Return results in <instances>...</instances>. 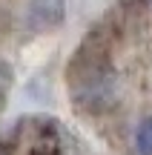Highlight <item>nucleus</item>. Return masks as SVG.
<instances>
[{"label":"nucleus","instance_id":"f257e3e1","mask_svg":"<svg viewBox=\"0 0 152 155\" xmlns=\"http://www.w3.org/2000/svg\"><path fill=\"white\" fill-rule=\"evenodd\" d=\"M63 0H29V12H26V23L34 32H49L63 20Z\"/></svg>","mask_w":152,"mask_h":155},{"label":"nucleus","instance_id":"f03ea898","mask_svg":"<svg viewBox=\"0 0 152 155\" xmlns=\"http://www.w3.org/2000/svg\"><path fill=\"white\" fill-rule=\"evenodd\" d=\"M135 152L138 155H152V115L144 118L135 127Z\"/></svg>","mask_w":152,"mask_h":155},{"label":"nucleus","instance_id":"7ed1b4c3","mask_svg":"<svg viewBox=\"0 0 152 155\" xmlns=\"http://www.w3.org/2000/svg\"><path fill=\"white\" fill-rule=\"evenodd\" d=\"M0 155H6V150H0Z\"/></svg>","mask_w":152,"mask_h":155},{"label":"nucleus","instance_id":"20e7f679","mask_svg":"<svg viewBox=\"0 0 152 155\" xmlns=\"http://www.w3.org/2000/svg\"><path fill=\"white\" fill-rule=\"evenodd\" d=\"M149 3H152V0H149Z\"/></svg>","mask_w":152,"mask_h":155}]
</instances>
